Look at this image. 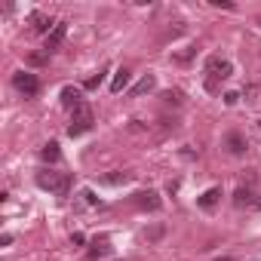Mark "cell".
<instances>
[{"instance_id": "13", "label": "cell", "mask_w": 261, "mask_h": 261, "mask_svg": "<svg viewBox=\"0 0 261 261\" xmlns=\"http://www.w3.org/2000/svg\"><path fill=\"white\" fill-rule=\"evenodd\" d=\"M218 197H221V188H209V191H206L197 203H200V209H212V206L218 203Z\"/></svg>"}, {"instance_id": "4", "label": "cell", "mask_w": 261, "mask_h": 261, "mask_svg": "<svg viewBox=\"0 0 261 261\" xmlns=\"http://www.w3.org/2000/svg\"><path fill=\"white\" fill-rule=\"evenodd\" d=\"M13 86L25 95V98H34L37 92H40V80L34 77V74H28V71H19V74H13Z\"/></svg>"}, {"instance_id": "14", "label": "cell", "mask_w": 261, "mask_h": 261, "mask_svg": "<svg viewBox=\"0 0 261 261\" xmlns=\"http://www.w3.org/2000/svg\"><path fill=\"white\" fill-rule=\"evenodd\" d=\"M40 157H43L46 163H59V157H62V151H59V145H56V142H49V145H43V151H40Z\"/></svg>"}, {"instance_id": "10", "label": "cell", "mask_w": 261, "mask_h": 261, "mask_svg": "<svg viewBox=\"0 0 261 261\" xmlns=\"http://www.w3.org/2000/svg\"><path fill=\"white\" fill-rule=\"evenodd\" d=\"M154 86H157V80H154V74H145V77H142V80H139V83H136L133 89H129V95H133V98H139V95H145V92H151Z\"/></svg>"}, {"instance_id": "1", "label": "cell", "mask_w": 261, "mask_h": 261, "mask_svg": "<svg viewBox=\"0 0 261 261\" xmlns=\"http://www.w3.org/2000/svg\"><path fill=\"white\" fill-rule=\"evenodd\" d=\"M206 74H209V77H206V89L215 92L218 83L233 74V65H230L227 59H221V56H209V59H206Z\"/></svg>"}, {"instance_id": "11", "label": "cell", "mask_w": 261, "mask_h": 261, "mask_svg": "<svg viewBox=\"0 0 261 261\" xmlns=\"http://www.w3.org/2000/svg\"><path fill=\"white\" fill-rule=\"evenodd\" d=\"M129 80H133V74H129L126 68H120V71L114 74V80H111V92H123V89L129 86Z\"/></svg>"}, {"instance_id": "19", "label": "cell", "mask_w": 261, "mask_h": 261, "mask_svg": "<svg viewBox=\"0 0 261 261\" xmlns=\"http://www.w3.org/2000/svg\"><path fill=\"white\" fill-rule=\"evenodd\" d=\"M212 4H215V7H221V10H233L230 0H212Z\"/></svg>"}, {"instance_id": "17", "label": "cell", "mask_w": 261, "mask_h": 261, "mask_svg": "<svg viewBox=\"0 0 261 261\" xmlns=\"http://www.w3.org/2000/svg\"><path fill=\"white\" fill-rule=\"evenodd\" d=\"M83 86H86V89H98V86H101V74H95V77H89V80H86Z\"/></svg>"}, {"instance_id": "3", "label": "cell", "mask_w": 261, "mask_h": 261, "mask_svg": "<svg viewBox=\"0 0 261 261\" xmlns=\"http://www.w3.org/2000/svg\"><path fill=\"white\" fill-rule=\"evenodd\" d=\"M89 129H92V108L83 101L80 108H74V111H71V126H68V136L74 139V136L89 133Z\"/></svg>"}, {"instance_id": "7", "label": "cell", "mask_w": 261, "mask_h": 261, "mask_svg": "<svg viewBox=\"0 0 261 261\" xmlns=\"http://www.w3.org/2000/svg\"><path fill=\"white\" fill-rule=\"evenodd\" d=\"M62 105L71 108V111L80 108V105H83V92H80V86H65V89H62Z\"/></svg>"}, {"instance_id": "18", "label": "cell", "mask_w": 261, "mask_h": 261, "mask_svg": "<svg viewBox=\"0 0 261 261\" xmlns=\"http://www.w3.org/2000/svg\"><path fill=\"white\" fill-rule=\"evenodd\" d=\"M80 197H83V200H86V203H89V206H98V197H95V194H92V191H83V194H80Z\"/></svg>"}, {"instance_id": "6", "label": "cell", "mask_w": 261, "mask_h": 261, "mask_svg": "<svg viewBox=\"0 0 261 261\" xmlns=\"http://www.w3.org/2000/svg\"><path fill=\"white\" fill-rule=\"evenodd\" d=\"M224 145H227V151H230L233 157H243V154L249 151V145H246V139H243L240 133H227V136H224Z\"/></svg>"}, {"instance_id": "22", "label": "cell", "mask_w": 261, "mask_h": 261, "mask_svg": "<svg viewBox=\"0 0 261 261\" xmlns=\"http://www.w3.org/2000/svg\"><path fill=\"white\" fill-rule=\"evenodd\" d=\"M258 123H261V120H258Z\"/></svg>"}, {"instance_id": "12", "label": "cell", "mask_w": 261, "mask_h": 261, "mask_svg": "<svg viewBox=\"0 0 261 261\" xmlns=\"http://www.w3.org/2000/svg\"><path fill=\"white\" fill-rule=\"evenodd\" d=\"M31 25H34L37 34H46V37H49V28H56V25L49 22V16H43V13H34V16H31Z\"/></svg>"}, {"instance_id": "8", "label": "cell", "mask_w": 261, "mask_h": 261, "mask_svg": "<svg viewBox=\"0 0 261 261\" xmlns=\"http://www.w3.org/2000/svg\"><path fill=\"white\" fill-rule=\"evenodd\" d=\"M65 34H68V25H65V22H59V25L49 31V37H46V53L59 49V46H62V40H65Z\"/></svg>"}, {"instance_id": "16", "label": "cell", "mask_w": 261, "mask_h": 261, "mask_svg": "<svg viewBox=\"0 0 261 261\" xmlns=\"http://www.w3.org/2000/svg\"><path fill=\"white\" fill-rule=\"evenodd\" d=\"M46 59H49L46 49H43V53H31V56H28V65H46Z\"/></svg>"}, {"instance_id": "5", "label": "cell", "mask_w": 261, "mask_h": 261, "mask_svg": "<svg viewBox=\"0 0 261 261\" xmlns=\"http://www.w3.org/2000/svg\"><path fill=\"white\" fill-rule=\"evenodd\" d=\"M136 206H139V209H148V212H157V209H160L157 191H139V194H136Z\"/></svg>"}, {"instance_id": "21", "label": "cell", "mask_w": 261, "mask_h": 261, "mask_svg": "<svg viewBox=\"0 0 261 261\" xmlns=\"http://www.w3.org/2000/svg\"><path fill=\"white\" fill-rule=\"evenodd\" d=\"M215 261H233V258H227V255H224V258H215Z\"/></svg>"}, {"instance_id": "15", "label": "cell", "mask_w": 261, "mask_h": 261, "mask_svg": "<svg viewBox=\"0 0 261 261\" xmlns=\"http://www.w3.org/2000/svg\"><path fill=\"white\" fill-rule=\"evenodd\" d=\"M98 255H108V240H92L89 258H98Z\"/></svg>"}, {"instance_id": "9", "label": "cell", "mask_w": 261, "mask_h": 261, "mask_svg": "<svg viewBox=\"0 0 261 261\" xmlns=\"http://www.w3.org/2000/svg\"><path fill=\"white\" fill-rule=\"evenodd\" d=\"M255 200H258V194H252V188H237V194H233V206H255Z\"/></svg>"}, {"instance_id": "20", "label": "cell", "mask_w": 261, "mask_h": 261, "mask_svg": "<svg viewBox=\"0 0 261 261\" xmlns=\"http://www.w3.org/2000/svg\"><path fill=\"white\" fill-rule=\"evenodd\" d=\"M237 98H240L237 92H227V95H224V101H227V105H237Z\"/></svg>"}, {"instance_id": "2", "label": "cell", "mask_w": 261, "mask_h": 261, "mask_svg": "<svg viewBox=\"0 0 261 261\" xmlns=\"http://www.w3.org/2000/svg\"><path fill=\"white\" fill-rule=\"evenodd\" d=\"M37 185L43 188V191H53L56 197H68V191H71V175H65V172H40L37 175Z\"/></svg>"}]
</instances>
